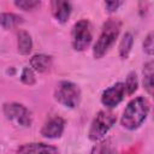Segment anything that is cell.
Here are the masks:
<instances>
[{
	"label": "cell",
	"mask_w": 154,
	"mask_h": 154,
	"mask_svg": "<svg viewBox=\"0 0 154 154\" xmlns=\"http://www.w3.org/2000/svg\"><path fill=\"white\" fill-rule=\"evenodd\" d=\"M149 113V102L143 96H137L131 100L125 107L123 116L120 118V124L123 128L128 130L138 129L144 120L147 119Z\"/></svg>",
	"instance_id": "obj_1"
},
{
	"label": "cell",
	"mask_w": 154,
	"mask_h": 154,
	"mask_svg": "<svg viewBox=\"0 0 154 154\" xmlns=\"http://www.w3.org/2000/svg\"><path fill=\"white\" fill-rule=\"evenodd\" d=\"M120 29H122V22L117 18H109L105 22L101 32L99 35V38L96 40L93 48L94 58L100 59L109 51V48L116 42L120 32Z\"/></svg>",
	"instance_id": "obj_2"
},
{
	"label": "cell",
	"mask_w": 154,
	"mask_h": 154,
	"mask_svg": "<svg viewBox=\"0 0 154 154\" xmlns=\"http://www.w3.org/2000/svg\"><path fill=\"white\" fill-rule=\"evenodd\" d=\"M116 122H117V117L113 112H111L108 109H102V111L97 112V114L93 119L89 131H88L89 140H91L94 142L101 141L107 135V132L112 129V126L116 124Z\"/></svg>",
	"instance_id": "obj_3"
},
{
	"label": "cell",
	"mask_w": 154,
	"mask_h": 154,
	"mask_svg": "<svg viewBox=\"0 0 154 154\" xmlns=\"http://www.w3.org/2000/svg\"><path fill=\"white\" fill-rule=\"evenodd\" d=\"M55 100L66 108H76L81 101V90L77 84L70 81H61L54 90Z\"/></svg>",
	"instance_id": "obj_4"
},
{
	"label": "cell",
	"mask_w": 154,
	"mask_h": 154,
	"mask_svg": "<svg viewBox=\"0 0 154 154\" xmlns=\"http://www.w3.org/2000/svg\"><path fill=\"white\" fill-rule=\"evenodd\" d=\"M4 114L7 120L20 128H29L32 123L31 112L22 103L18 102H6L2 107Z\"/></svg>",
	"instance_id": "obj_5"
},
{
	"label": "cell",
	"mask_w": 154,
	"mask_h": 154,
	"mask_svg": "<svg viewBox=\"0 0 154 154\" xmlns=\"http://www.w3.org/2000/svg\"><path fill=\"white\" fill-rule=\"evenodd\" d=\"M93 41V32H91V25L89 20L82 19L75 23L71 31V42L75 51L82 52L85 51Z\"/></svg>",
	"instance_id": "obj_6"
},
{
	"label": "cell",
	"mask_w": 154,
	"mask_h": 154,
	"mask_svg": "<svg viewBox=\"0 0 154 154\" xmlns=\"http://www.w3.org/2000/svg\"><path fill=\"white\" fill-rule=\"evenodd\" d=\"M125 88H124V83L123 82H118L116 84H113L112 87L107 88L106 90H103L102 95H101V102L102 105L111 109V108H114L116 106H118L124 96H125Z\"/></svg>",
	"instance_id": "obj_7"
},
{
	"label": "cell",
	"mask_w": 154,
	"mask_h": 154,
	"mask_svg": "<svg viewBox=\"0 0 154 154\" xmlns=\"http://www.w3.org/2000/svg\"><path fill=\"white\" fill-rule=\"evenodd\" d=\"M64 129H65V120L61 117L57 116V117L48 119L43 124V126L41 129V135L46 138L55 140L63 135Z\"/></svg>",
	"instance_id": "obj_8"
},
{
	"label": "cell",
	"mask_w": 154,
	"mask_h": 154,
	"mask_svg": "<svg viewBox=\"0 0 154 154\" xmlns=\"http://www.w3.org/2000/svg\"><path fill=\"white\" fill-rule=\"evenodd\" d=\"M51 8L54 18L59 23H66L67 19L70 18L72 6L71 2L69 1H63V0H54L51 2Z\"/></svg>",
	"instance_id": "obj_9"
},
{
	"label": "cell",
	"mask_w": 154,
	"mask_h": 154,
	"mask_svg": "<svg viewBox=\"0 0 154 154\" xmlns=\"http://www.w3.org/2000/svg\"><path fill=\"white\" fill-rule=\"evenodd\" d=\"M18 154H59V150L46 143H25L18 148Z\"/></svg>",
	"instance_id": "obj_10"
},
{
	"label": "cell",
	"mask_w": 154,
	"mask_h": 154,
	"mask_svg": "<svg viewBox=\"0 0 154 154\" xmlns=\"http://www.w3.org/2000/svg\"><path fill=\"white\" fill-rule=\"evenodd\" d=\"M52 63H53L52 57H49L47 54H35L30 59V67L34 71L42 73L51 69Z\"/></svg>",
	"instance_id": "obj_11"
},
{
	"label": "cell",
	"mask_w": 154,
	"mask_h": 154,
	"mask_svg": "<svg viewBox=\"0 0 154 154\" xmlns=\"http://www.w3.org/2000/svg\"><path fill=\"white\" fill-rule=\"evenodd\" d=\"M17 48L22 55H28L32 51V38L30 34L25 30H19L17 32Z\"/></svg>",
	"instance_id": "obj_12"
},
{
	"label": "cell",
	"mask_w": 154,
	"mask_h": 154,
	"mask_svg": "<svg viewBox=\"0 0 154 154\" xmlns=\"http://www.w3.org/2000/svg\"><path fill=\"white\" fill-rule=\"evenodd\" d=\"M23 22L24 20L22 18V16L17 14V13H12V12H2V13H0V25H1V28L6 29V30L17 28Z\"/></svg>",
	"instance_id": "obj_13"
},
{
	"label": "cell",
	"mask_w": 154,
	"mask_h": 154,
	"mask_svg": "<svg viewBox=\"0 0 154 154\" xmlns=\"http://www.w3.org/2000/svg\"><path fill=\"white\" fill-rule=\"evenodd\" d=\"M132 45H134L132 34L131 32H125L122 41H120V45H119V57L122 59H128V57L131 52Z\"/></svg>",
	"instance_id": "obj_14"
},
{
	"label": "cell",
	"mask_w": 154,
	"mask_h": 154,
	"mask_svg": "<svg viewBox=\"0 0 154 154\" xmlns=\"http://www.w3.org/2000/svg\"><path fill=\"white\" fill-rule=\"evenodd\" d=\"M143 87L149 95H153V61H148L143 69Z\"/></svg>",
	"instance_id": "obj_15"
},
{
	"label": "cell",
	"mask_w": 154,
	"mask_h": 154,
	"mask_svg": "<svg viewBox=\"0 0 154 154\" xmlns=\"http://www.w3.org/2000/svg\"><path fill=\"white\" fill-rule=\"evenodd\" d=\"M138 87V81H137V75L135 72H130L125 79L124 88H125V94L126 95H132Z\"/></svg>",
	"instance_id": "obj_16"
},
{
	"label": "cell",
	"mask_w": 154,
	"mask_h": 154,
	"mask_svg": "<svg viewBox=\"0 0 154 154\" xmlns=\"http://www.w3.org/2000/svg\"><path fill=\"white\" fill-rule=\"evenodd\" d=\"M20 81L25 85H34L36 83V77H35L34 70L31 67H24L20 73Z\"/></svg>",
	"instance_id": "obj_17"
},
{
	"label": "cell",
	"mask_w": 154,
	"mask_h": 154,
	"mask_svg": "<svg viewBox=\"0 0 154 154\" xmlns=\"http://www.w3.org/2000/svg\"><path fill=\"white\" fill-rule=\"evenodd\" d=\"M41 5V1L37 0H19V1H14V6L23 10V11H32L36 7H38Z\"/></svg>",
	"instance_id": "obj_18"
},
{
	"label": "cell",
	"mask_w": 154,
	"mask_h": 154,
	"mask_svg": "<svg viewBox=\"0 0 154 154\" xmlns=\"http://www.w3.org/2000/svg\"><path fill=\"white\" fill-rule=\"evenodd\" d=\"M143 51L148 54V55H152L153 54V32L150 31L147 37L144 38V42H143Z\"/></svg>",
	"instance_id": "obj_19"
},
{
	"label": "cell",
	"mask_w": 154,
	"mask_h": 154,
	"mask_svg": "<svg viewBox=\"0 0 154 154\" xmlns=\"http://www.w3.org/2000/svg\"><path fill=\"white\" fill-rule=\"evenodd\" d=\"M91 154H112V150L109 149L108 146H106V143H101L94 147Z\"/></svg>",
	"instance_id": "obj_20"
},
{
	"label": "cell",
	"mask_w": 154,
	"mask_h": 154,
	"mask_svg": "<svg viewBox=\"0 0 154 154\" xmlns=\"http://www.w3.org/2000/svg\"><path fill=\"white\" fill-rule=\"evenodd\" d=\"M123 2L122 1H106L105 2V7L108 12H114L118 10L119 6H122Z\"/></svg>",
	"instance_id": "obj_21"
}]
</instances>
